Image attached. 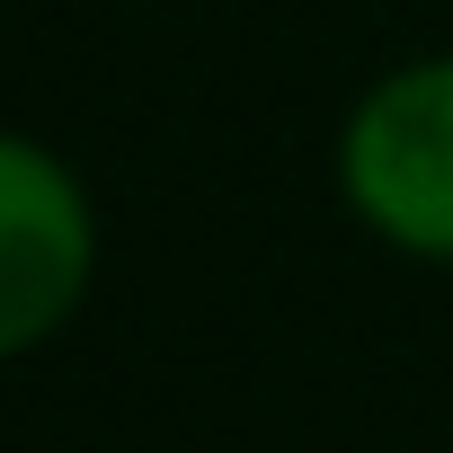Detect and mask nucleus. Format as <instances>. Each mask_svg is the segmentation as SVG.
<instances>
[{"label": "nucleus", "mask_w": 453, "mask_h": 453, "mask_svg": "<svg viewBox=\"0 0 453 453\" xmlns=\"http://www.w3.org/2000/svg\"><path fill=\"white\" fill-rule=\"evenodd\" d=\"M347 196L382 241L418 258H453V63L391 72L338 142Z\"/></svg>", "instance_id": "1"}, {"label": "nucleus", "mask_w": 453, "mask_h": 453, "mask_svg": "<svg viewBox=\"0 0 453 453\" xmlns=\"http://www.w3.org/2000/svg\"><path fill=\"white\" fill-rule=\"evenodd\" d=\"M81 285H89V204L72 169L0 134V356L63 329Z\"/></svg>", "instance_id": "2"}]
</instances>
